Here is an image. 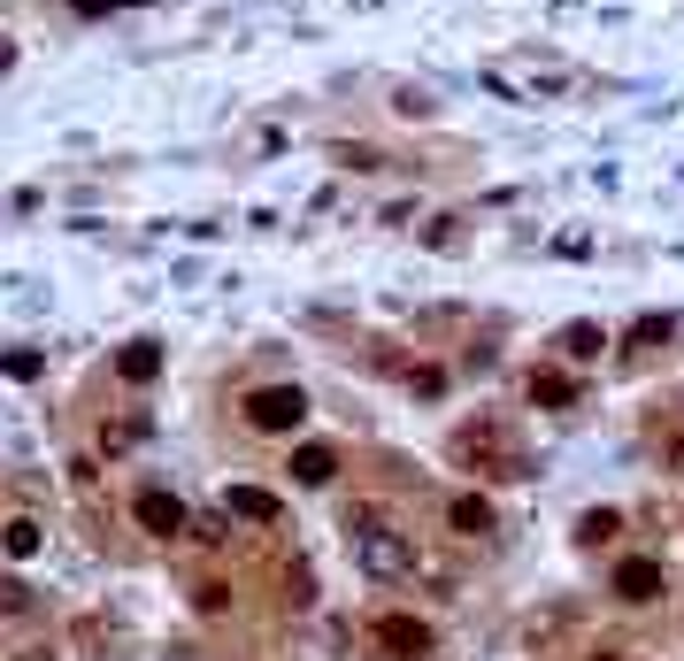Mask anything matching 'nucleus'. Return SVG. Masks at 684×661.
Instances as JSON below:
<instances>
[{
  "mask_svg": "<svg viewBox=\"0 0 684 661\" xmlns=\"http://www.w3.org/2000/svg\"><path fill=\"white\" fill-rule=\"evenodd\" d=\"M485 86L516 108H554V101H592L608 77L562 47H507V54H485Z\"/></svg>",
  "mask_w": 684,
  "mask_h": 661,
  "instance_id": "nucleus-1",
  "label": "nucleus"
},
{
  "mask_svg": "<svg viewBox=\"0 0 684 661\" xmlns=\"http://www.w3.org/2000/svg\"><path fill=\"white\" fill-rule=\"evenodd\" d=\"M354 561H362V576H377V585H392V576H408L415 569V546L400 539V531H385L377 516H354Z\"/></svg>",
  "mask_w": 684,
  "mask_h": 661,
  "instance_id": "nucleus-2",
  "label": "nucleus"
},
{
  "mask_svg": "<svg viewBox=\"0 0 684 661\" xmlns=\"http://www.w3.org/2000/svg\"><path fill=\"white\" fill-rule=\"evenodd\" d=\"M300 424H308V392H300V385H254V392H246V431L285 439V431H300Z\"/></svg>",
  "mask_w": 684,
  "mask_h": 661,
  "instance_id": "nucleus-3",
  "label": "nucleus"
},
{
  "mask_svg": "<svg viewBox=\"0 0 684 661\" xmlns=\"http://www.w3.org/2000/svg\"><path fill=\"white\" fill-rule=\"evenodd\" d=\"M524 400H531V407H554V416H562V407H577V400H584V385H577V370H569V362H539V370L524 377Z\"/></svg>",
  "mask_w": 684,
  "mask_h": 661,
  "instance_id": "nucleus-4",
  "label": "nucleus"
},
{
  "mask_svg": "<svg viewBox=\"0 0 684 661\" xmlns=\"http://www.w3.org/2000/svg\"><path fill=\"white\" fill-rule=\"evenodd\" d=\"M608 347H616V330H608V323H592V315H577V323H562V330H554V354H562L569 370L601 362Z\"/></svg>",
  "mask_w": 684,
  "mask_h": 661,
  "instance_id": "nucleus-5",
  "label": "nucleus"
},
{
  "mask_svg": "<svg viewBox=\"0 0 684 661\" xmlns=\"http://www.w3.org/2000/svg\"><path fill=\"white\" fill-rule=\"evenodd\" d=\"M131 516H139V531H154V539H178L193 516H185V501L178 492H162V484H146L139 501H131Z\"/></svg>",
  "mask_w": 684,
  "mask_h": 661,
  "instance_id": "nucleus-6",
  "label": "nucleus"
},
{
  "mask_svg": "<svg viewBox=\"0 0 684 661\" xmlns=\"http://www.w3.org/2000/svg\"><path fill=\"white\" fill-rule=\"evenodd\" d=\"M616 600H631V608L661 600V561H654V554H623V561H616Z\"/></svg>",
  "mask_w": 684,
  "mask_h": 661,
  "instance_id": "nucleus-7",
  "label": "nucleus"
},
{
  "mask_svg": "<svg viewBox=\"0 0 684 661\" xmlns=\"http://www.w3.org/2000/svg\"><path fill=\"white\" fill-rule=\"evenodd\" d=\"M370 638H377L385 653H400V661L431 653V623H415V615H377V623H370Z\"/></svg>",
  "mask_w": 684,
  "mask_h": 661,
  "instance_id": "nucleus-8",
  "label": "nucleus"
},
{
  "mask_svg": "<svg viewBox=\"0 0 684 661\" xmlns=\"http://www.w3.org/2000/svg\"><path fill=\"white\" fill-rule=\"evenodd\" d=\"M223 516H231V523H285V501H278V492H262V484H231V492H223Z\"/></svg>",
  "mask_w": 684,
  "mask_h": 661,
  "instance_id": "nucleus-9",
  "label": "nucleus"
},
{
  "mask_svg": "<svg viewBox=\"0 0 684 661\" xmlns=\"http://www.w3.org/2000/svg\"><path fill=\"white\" fill-rule=\"evenodd\" d=\"M447 531H454V539H492L500 516H492L485 492H454V501H447Z\"/></svg>",
  "mask_w": 684,
  "mask_h": 661,
  "instance_id": "nucleus-10",
  "label": "nucleus"
},
{
  "mask_svg": "<svg viewBox=\"0 0 684 661\" xmlns=\"http://www.w3.org/2000/svg\"><path fill=\"white\" fill-rule=\"evenodd\" d=\"M293 484H331L338 477V446H323V439H308V446H293Z\"/></svg>",
  "mask_w": 684,
  "mask_h": 661,
  "instance_id": "nucleus-11",
  "label": "nucleus"
},
{
  "mask_svg": "<svg viewBox=\"0 0 684 661\" xmlns=\"http://www.w3.org/2000/svg\"><path fill=\"white\" fill-rule=\"evenodd\" d=\"M116 377H124V385H154V377H162V347H154V339H131V347L116 354Z\"/></svg>",
  "mask_w": 684,
  "mask_h": 661,
  "instance_id": "nucleus-12",
  "label": "nucleus"
},
{
  "mask_svg": "<svg viewBox=\"0 0 684 661\" xmlns=\"http://www.w3.org/2000/svg\"><path fill=\"white\" fill-rule=\"evenodd\" d=\"M661 339H676V315H638V323L623 330V339H616V347H623V354H654Z\"/></svg>",
  "mask_w": 684,
  "mask_h": 661,
  "instance_id": "nucleus-13",
  "label": "nucleus"
},
{
  "mask_svg": "<svg viewBox=\"0 0 684 661\" xmlns=\"http://www.w3.org/2000/svg\"><path fill=\"white\" fill-rule=\"evenodd\" d=\"M39 539H47V531H39L31 516H16L9 531H0V546H9V561H31V554H39Z\"/></svg>",
  "mask_w": 684,
  "mask_h": 661,
  "instance_id": "nucleus-14",
  "label": "nucleus"
},
{
  "mask_svg": "<svg viewBox=\"0 0 684 661\" xmlns=\"http://www.w3.org/2000/svg\"><path fill=\"white\" fill-rule=\"evenodd\" d=\"M616 531H623V516H616V508H592V516L577 523V539H584V546H608Z\"/></svg>",
  "mask_w": 684,
  "mask_h": 661,
  "instance_id": "nucleus-15",
  "label": "nucleus"
},
{
  "mask_svg": "<svg viewBox=\"0 0 684 661\" xmlns=\"http://www.w3.org/2000/svg\"><path fill=\"white\" fill-rule=\"evenodd\" d=\"M392 116H408V124H423V116H439V93H423V86H400V101H392Z\"/></svg>",
  "mask_w": 684,
  "mask_h": 661,
  "instance_id": "nucleus-16",
  "label": "nucleus"
},
{
  "mask_svg": "<svg viewBox=\"0 0 684 661\" xmlns=\"http://www.w3.org/2000/svg\"><path fill=\"white\" fill-rule=\"evenodd\" d=\"M408 392H415V400H439V392H447V370H439V362H415V370H408Z\"/></svg>",
  "mask_w": 684,
  "mask_h": 661,
  "instance_id": "nucleus-17",
  "label": "nucleus"
},
{
  "mask_svg": "<svg viewBox=\"0 0 684 661\" xmlns=\"http://www.w3.org/2000/svg\"><path fill=\"white\" fill-rule=\"evenodd\" d=\"M0 370H9L16 385H31V377L47 370V354H31V347H16V354H0Z\"/></svg>",
  "mask_w": 684,
  "mask_h": 661,
  "instance_id": "nucleus-18",
  "label": "nucleus"
},
{
  "mask_svg": "<svg viewBox=\"0 0 684 661\" xmlns=\"http://www.w3.org/2000/svg\"><path fill=\"white\" fill-rule=\"evenodd\" d=\"M139 439H146V416H124V424H108V439H101V446H108V454H124V446H139Z\"/></svg>",
  "mask_w": 684,
  "mask_h": 661,
  "instance_id": "nucleus-19",
  "label": "nucleus"
},
{
  "mask_svg": "<svg viewBox=\"0 0 684 661\" xmlns=\"http://www.w3.org/2000/svg\"><path fill=\"white\" fill-rule=\"evenodd\" d=\"M223 523H231V516H193V523H185V531H193V539H201V546H223V539H231V531H223Z\"/></svg>",
  "mask_w": 684,
  "mask_h": 661,
  "instance_id": "nucleus-20",
  "label": "nucleus"
},
{
  "mask_svg": "<svg viewBox=\"0 0 684 661\" xmlns=\"http://www.w3.org/2000/svg\"><path fill=\"white\" fill-rule=\"evenodd\" d=\"M423 238H431V246H462V231H454V216H439V223H423Z\"/></svg>",
  "mask_w": 684,
  "mask_h": 661,
  "instance_id": "nucleus-21",
  "label": "nucleus"
},
{
  "mask_svg": "<svg viewBox=\"0 0 684 661\" xmlns=\"http://www.w3.org/2000/svg\"><path fill=\"white\" fill-rule=\"evenodd\" d=\"M231 608V585H201V615H223Z\"/></svg>",
  "mask_w": 684,
  "mask_h": 661,
  "instance_id": "nucleus-22",
  "label": "nucleus"
},
{
  "mask_svg": "<svg viewBox=\"0 0 684 661\" xmlns=\"http://www.w3.org/2000/svg\"><path fill=\"white\" fill-rule=\"evenodd\" d=\"M77 16H108V9H124V0H69Z\"/></svg>",
  "mask_w": 684,
  "mask_h": 661,
  "instance_id": "nucleus-23",
  "label": "nucleus"
},
{
  "mask_svg": "<svg viewBox=\"0 0 684 661\" xmlns=\"http://www.w3.org/2000/svg\"><path fill=\"white\" fill-rule=\"evenodd\" d=\"M661 462H669V469H684V439H669V446H661Z\"/></svg>",
  "mask_w": 684,
  "mask_h": 661,
  "instance_id": "nucleus-24",
  "label": "nucleus"
},
{
  "mask_svg": "<svg viewBox=\"0 0 684 661\" xmlns=\"http://www.w3.org/2000/svg\"><path fill=\"white\" fill-rule=\"evenodd\" d=\"M124 9H154V0H124Z\"/></svg>",
  "mask_w": 684,
  "mask_h": 661,
  "instance_id": "nucleus-25",
  "label": "nucleus"
},
{
  "mask_svg": "<svg viewBox=\"0 0 684 661\" xmlns=\"http://www.w3.org/2000/svg\"><path fill=\"white\" fill-rule=\"evenodd\" d=\"M592 661H623V653H592Z\"/></svg>",
  "mask_w": 684,
  "mask_h": 661,
  "instance_id": "nucleus-26",
  "label": "nucleus"
}]
</instances>
